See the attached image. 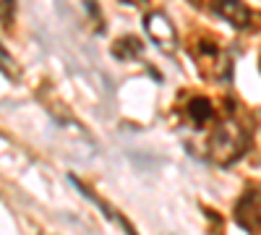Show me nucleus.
<instances>
[{
	"instance_id": "f257e3e1",
	"label": "nucleus",
	"mask_w": 261,
	"mask_h": 235,
	"mask_svg": "<svg viewBox=\"0 0 261 235\" xmlns=\"http://www.w3.org/2000/svg\"><path fill=\"white\" fill-rule=\"evenodd\" d=\"M253 123L248 120V115L241 110V105L232 102L230 110L217 120V125L206 136H201L191 149L199 157L214 162V165H232L238 162L251 146L253 139Z\"/></svg>"
},
{
	"instance_id": "f03ea898",
	"label": "nucleus",
	"mask_w": 261,
	"mask_h": 235,
	"mask_svg": "<svg viewBox=\"0 0 261 235\" xmlns=\"http://www.w3.org/2000/svg\"><path fill=\"white\" fill-rule=\"evenodd\" d=\"M191 55L196 60L199 71L212 79V81H227L232 76V58L227 55V50L214 42L209 37H199L191 42Z\"/></svg>"
},
{
	"instance_id": "7ed1b4c3",
	"label": "nucleus",
	"mask_w": 261,
	"mask_h": 235,
	"mask_svg": "<svg viewBox=\"0 0 261 235\" xmlns=\"http://www.w3.org/2000/svg\"><path fill=\"white\" fill-rule=\"evenodd\" d=\"M235 222L243 230H261V188H248L235 204Z\"/></svg>"
},
{
	"instance_id": "20e7f679",
	"label": "nucleus",
	"mask_w": 261,
	"mask_h": 235,
	"mask_svg": "<svg viewBox=\"0 0 261 235\" xmlns=\"http://www.w3.org/2000/svg\"><path fill=\"white\" fill-rule=\"evenodd\" d=\"M144 29H146L149 39L154 42L157 47H162V50H172V47H175V29L170 27V21H167L162 13L146 16Z\"/></svg>"
},
{
	"instance_id": "39448f33",
	"label": "nucleus",
	"mask_w": 261,
	"mask_h": 235,
	"mask_svg": "<svg viewBox=\"0 0 261 235\" xmlns=\"http://www.w3.org/2000/svg\"><path fill=\"white\" fill-rule=\"evenodd\" d=\"M212 8H214L217 16H222L225 21H230V24L238 27V29L251 27L253 16H251V11H248V6L243 3V0H214Z\"/></svg>"
},
{
	"instance_id": "423d86ee",
	"label": "nucleus",
	"mask_w": 261,
	"mask_h": 235,
	"mask_svg": "<svg viewBox=\"0 0 261 235\" xmlns=\"http://www.w3.org/2000/svg\"><path fill=\"white\" fill-rule=\"evenodd\" d=\"M141 50H144V45L136 39V37H125V39H118L115 42V58H120V60H130V58H136V55H141Z\"/></svg>"
},
{
	"instance_id": "0eeeda50",
	"label": "nucleus",
	"mask_w": 261,
	"mask_h": 235,
	"mask_svg": "<svg viewBox=\"0 0 261 235\" xmlns=\"http://www.w3.org/2000/svg\"><path fill=\"white\" fill-rule=\"evenodd\" d=\"M13 16H16V0H0V21L6 27H11Z\"/></svg>"
}]
</instances>
